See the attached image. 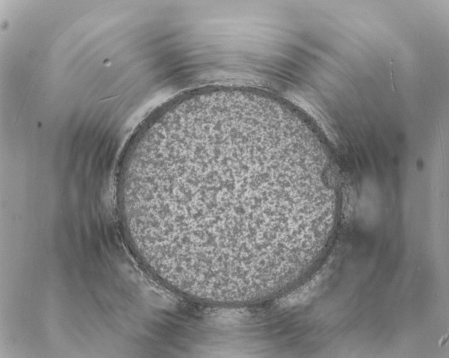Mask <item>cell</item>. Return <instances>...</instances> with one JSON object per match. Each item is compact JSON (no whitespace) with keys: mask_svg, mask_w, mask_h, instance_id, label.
<instances>
[{"mask_svg":"<svg viewBox=\"0 0 449 358\" xmlns=\"http://www.w3.org/2000/svg\"><path fill=\"white\" fill-rule=\"evenodd\" d=\"M313 183L282 127L224 106L151 124L128 151L119 185L131 244L168 287L235 297L268 281L288 246L294 200Z\"/></svg>","mask_w":449,"mask_h":358,"instance_id":"6da1fadb","label":"cell"}]
</instances>
